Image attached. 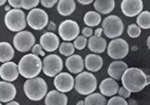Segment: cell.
I'll return each instance as SVG.
<instances>
[{"label":"cell","mask_w":150,"mask_h":105,"mask_svg":"<svg viewBox=\"0 0 150 105\" xmlns=\"http://www.w3.org/2000/svg\"><path fill=\"white\" fill-rule=\"evenodd\" d=\"M122 85L131 93H138L149 84L147 75L138 68H128L122 75Z\"/></svg>","instance_id":"obj_1"},{"label":"cell","mask_w":150,"mask_h":105,"mask_svg":"<svg viewBox=\"0 0 150 105\" xmlns=\"http://www.w3.org/2000/svg\"><path fill=\"white\" fill-rule=\"evenodd\" d=\"M18 69L20 75L25 79L38 77L42 70V60L34 54H27L23 55L19 61Z\"/></svg>","instance_id":"obj_2"},{"label":"cell","mask_w":150,"mask_h":105,"mask_svg":"<svg viewBox=\"0 0 150 105\" xmlns=\"http://www.w3.org/2000/svg\"><path fill=\"white\" fill-rule=\"evenodd\" d=\"M23 92L30 101H40L48 93V87L45 80L40 77L26 79L23 84Z\"/></svg>","instance_id":"obj_3"},{"label":"cell","mask_w":150,"mask_h":105,"mask_svg":"<svg viewBox=\"0 0 150 105\" xmlns=\"http://www.w3.org/2000/svg\"><path fill=\"white\" fill-rule=\"evenodd\" d=\"M98 87V81L90 71H82L75 77L74 88L80 95L88 96L95 92Z\"/></svg>","instance_id":"obj_4"},{"label":"cell","mask_w":150,"mask_h":105,"mask_svg":"<svg viewBox=\"0 0 150 105\" xmlns=\"http://www.w3.org/2000/svg\"><path fill=\"white\" fill-rule=\"evenodd\" d=\"M5 26L12 32H20L26 27V16L21 9H11L4 18Z\"/></svg>","instance_id":"obj_5"},{"label":"cell","mask_w":150,"mask_h":105,"mask_svg":"<svg viewBox=\"0 0 150 105\" xmlns=\"http://www.w3.org/2000/svg\"><path fill=\"white\" fill-rule=\"evenodd\" d=\"M102 29L104 35L109 39L119 38L124 32L123 21L116 15H109L102 21Z\"/></svg>","instance_id":"obj_6"},{"label":"cell","mask_w":150,"mask_h":105,"mask_svg":"<svg viewBox=\"0 0 150 105\" xmlns=\"http://www.w3.org/2000/svg\"><path fill=\"white\" fill-rule=\"evenodd\" d=\"M27 25L34 30H42L48 26L49 16L42 9L35 8L28 12L26 16Z\"/></svg>","instance_id":"obj_7"},{"label":"cell","mask_w":150,"mask_h":105,"mask_svg":"<svg viewBox=\"0 0 150 105\" xmlns=\"http://www.w3.org/2000/svg\"><path fill=\"white\" fill-rule=\"evenodd\" d=\"M129 46L125 40L116 38L107 45V55L114 60H121L128 55Z\"/></svg>","instance_id":"obj_8"},{"label":"cell","mask_w":150,"mask_h":105,"mask_svg":"<svg viewBox=\"0 0 150 105\" xmlns=\"http://www.w3.org/2000/svg\"><path fill=\"white\" fill-rule=\"evenodd\" d=\"M62 58L54 54L46 55L42 60V71L48 77H55L63 70Z\"/></svg>","instance_id":"obj_9"},{"label":"cell","mask_w":150,"mask_h":105,"mask_svg":"<svg viewBox=\"0 0 150 105\" xmlns=\"http://www.w3.org/2000/svg\"><path fill=\"white\" fill-rule=\"evenodd\" d=\"M36 39L34 35L29 31L23 30L18 32L13 38V46L18 52H27L36 43Z\"/></svg>","instance_id":"obj_10"},{"label":"cell","mask_w":150,"mask_h":105,"mask_svg":"<svg viewBox=\"0 0 150 105\" xmlns=\"http://www.w3.org/2000/svg\"><path fill=\"white\" fill-rule=\"evenodd\" d=\"M59 37L64 41L74 40L80 35V26L78 23L73 20H65L58 26Z\"/></svg>","instance_id":"obj_11"},{"label":"cell","mask_w":150,"mask_h":105,"mask_svg":"<svg viewBox=\"0 0 150 105\" xmlns=\"http://www.w3.org/2000/svg\"><path fill=\"white\" fill-rule=\"evenodd\" d=\"M75 84V78L69 72H60L54 77V85L56 90L67 93L71 91L74 88Z\"/></svg>","instance_id":"obj_12"},{"label":"cell","mask_w":150,"mask_h":105,"mask_svg":"<svg viewBox=\"0 0 150 105\" xmlns=\"http://www.w3.org/2000/svg\"><path fill=\"white\" fill-rule=\"evenodd\" d=\"M121 11L127 17H135L143 11V0H122Z\"/></svg>","instance_id":"obj_13"},{"label":"cell","mask_w":150,"mask_h":105,"mask_svg":"<svg viewBox=\"0 0 150 105\" xmlns=\"http://www.w3.org/2000/svg\"><path fill=\"white\" fill-rule=\"evenodd\" d=\"M40 44L45 52H53L56 51L60 46V40L57 35L54 32H45L40 39Z\"/></svg>","instance_id":"obj_14"},{"label":"cell","mask_w":150,"mask_h":105,"mask_svg":"<svg viewBox=\"0 0 150 105\" xmlns=\"http://www.w3.org/2000/svg\"><path fill=\"white\" fill-rule=\"evenodd\" d=\"M19 75L20 72H19L18 65L14 62L8 61L0 66V77L3 79V81L12 83L18 79Z\"/></svg>","instance_id":"obj_15"},{"label":"cell","mask_w":150,"mask_h":105,"mask_svg":"<svg viewBox=\"0 0 150 105\" xmlns=\"http://www.w3.org/2000/svg\"><path fill=\"white\" fill-rule=\"evenodd\" d=\"M17 90L14 84L7 81L0 82V102L8 103L16 97Z\"/></svg>","instance_id":"obj_16"},{"label":"cell","mask_w":150,"mask_h":105,"mask_svg":"<svg viewBox=\"0 0 150 105\" xmlns=\"http://www.w3.org/2000/svg\"><path fill=\"white\" fill-rule=\"evenodd\" d=\"M119 84L112 78H105L100 84V92L104 97H114L118 93Z\"/></svg>","instance_id":"obj_17"},{"label":"cell","mask_w":150,"mask_h":105,"mask_svg":"<svg viewBox=\"0 0 150 105\" xmlns=\"http://www.w3.org/2000/svg\"><path fill=\"white\" fill-rule=\"evenodd\" d=\"M66 68L70 73L79 74L84 69V59L80 55H72L69 56L65 62Z\"/></svg>","instance_id":"obj_18"},{"label":"cell","mask_w":150,"mask_h":105,"mask_svg":"<svg viewBox=\"0 0 150 105\" xmlns=\"http://www.w3.org/2000/svg\"><path fill=\"white\" fill-rule=\"evenodd\" d=\"M128 64L122 60H115L108 67L107 72L111 78L116 81H119L122 78V75L128 69Z\"/></svg>","instance_id":"obj_19"},{"label":"cell","mask_w":150,"mask_h":105,"mask_svg":"<svg viewBox=\"0 0 150 105\" xmlns=\"http://www.w3.org/2000/svg\"><path fill=\"white\" fill-rule=\"evenodd\" d=\"M107 41L104 38L101 36H96L93 35L88 39L87 41V47L94 54L100 55L107 49Z\"/></svg>","instance_id":"obj_20"},{"label":"cell","mask_w":150,"mask_h":105,"mask_svg":"<svg viewBox=\"0 0 150 105\" xmlns=\"http://www.w3.org/2000/svg\"><path fill=\"white\" fill-rule=\"evenodd\" d=\"M103 66L102 57L98 54H89L84 58V68L90 72H97Z\"/></svg>","instance_id":"obj_21"},{"label":"cell","mask_w":150,"mask_h":105,"mask_svg":"<svg viewBox=\"0 0 150 105\" xmlns=\"http://www.w3.org/2000/svg\"><path fill=\"white\" fill-rule=\"evenodd\" d=\"M45 105H68V97L58 90H51L45 96Z\"/></svg>","instance_id":"obj_22"},{"label":"cell","mask_w":150,"mask_h":105,"mask_svg":"<svg viewBox=\"0 0 150 105\" xmlns=\"http://www.w3.org/2000/svg\"><path fill=\"white\" fill-rule=\"evenodd\" d=\"M115 0H95L94 1V8L100 14H104V15L110 14L115 9Z\"/></svg>","instance_id":"obj_23"},{"label":"cell","mask_w":150,"mask_h":105,"mask_svg":"<svg viewBox=\"0 0 150 105\" xmlns=\"http://www.w3.org/2000/svg\"><path fill=\"white\" fill-rule=\"evenodd\" d=\"M56 9L61 16H69L75 11L76 3L74 0H59Z\"/></svg>","instance_id":"obj_24"},{"label":"cell","mask_w":150,"mask_h":105,"mask_svg":"<svg viewBox=\"0 0 150 105\" xmlns=\"http://www.w3.org/2000/svg\"><path fill=\"white\" fill-rule=\"evenodd\" d=\"M15 52L12 45H11L8 42L2 41L0 42V62L6 63L13 59Z\"/></svg>","instance_id":"obj_25"},{"label":"cell","mask_w":150,"mask_h":105,"mask_svg":"<svg viewBox=\"0 0 150 105\" xmlns=\"http://www.w3.org/2000/svg\"><path fill=\"white\" fill-rule=\"evenodd\" d=\"M83 23L89 27L98 26L101 23V15L94 11H87L83 16Z\"/></svg>","instance_id":"obj_26"},{"label":"cell","mask_w":150,"mask_h":105,"mask_svg":"<svg viewBox=\"0 0 150 105\" xmlns=\"http://www.w3.org/2000/svg\"><path fill=\"white\" fill-rule=\"evenodd\" d=\"M84 105H107V99L102 94L94 92L84 99Z\"/></svg>","instance_id":"obj_27"},{"label":"cell","mask_w":150,"mask_h":105,"mask_svg":"<svg viewBox=\"0 0 150 105\" xmlns=\"http://www.w3.org/2000/svg\"><path fill=\"white\" fill-rule=\"evenodd\" d=\"M136 23L141 29H149L150 28V11H142L136 19Z\"/></svg>","instance_id":"obj_28"},{"label":"cell","mask_w":150,"mask_h":105,"mask_svg":"<svg viewBox=\"0 0 150 105\" xmlns=\"http://www.w3.org/2000/svg\"><path fill=\"white\" fill-rule=\"evenodd\" d=\"M58 50H59V52L62 55L69 57L70 55H74L75 47H74L73 43H71L70 41H64L60 44Z\"/></svg>","instance_id":"obj_29"},{"label":"cell","mask_w":150,"mask_h":105,"mask_svg":"<svg viewBox=\"0 0 150 105\" xmlns=\"http://www.w3.org/2000/svg\"><path fill=\"white\" fill-rule=\"evenodd\" d=\"M128 35L132 38V39H136V38H139L141 36V33H142V29L139 26H137V23H131L128 26Z\"/></svg>","instance_id":"obj_30"},{"label":"cell","mask_w":150,"mask_h":105,"mask_svg":"<svg viewBox=\"0 0 150 105\" xmlns=\"http://www.w3.org/2000/svg\"><path fill=\"white\" fill-rule=\"evenodd\" d=\"M87 38H86L83 35H79L76 39L74 40L73 45L75 47V49L77 50H83L87 46Z\"/></svg>","instance_id":"obj_31"},{"label":"cell","mask_w":150,"mask_h":105,"mask_svg":"<svg viewBox=\"0 0 150 105\" xmlns=\"http://www.w3.org/2000/svg\"><path fill=\"white\" fill-rule=\"evenodd\" d=\"M40 3V0H21L22 8L25 9H31L38 7V5Z\"/></svg>","instance_id":"obj_32"},{"label":"cell","mask_w":150,"mask_h":105,"mask_svg":"<svg viewBox=\"0 0 150 105\" xmlns=\"http://www.w3.org/2000/svg\"><path fill=\"white\" fill-rule=\"evenodd\" d=\"M107 105H129L126 99L120 96H114L107 101Z\"/></svg>","instance_id":"obj_33"},{"label":"cell","mask_w":150,"mask_h":105,"mask_svg":"<svg viewBox=\"0 0 150 105\" xmlns=\"http://www.w3.org/2000/svg\"><path fill=\"white\" fill-rule=\"evenodd\" d=\"M31 52L38 56H44L45 55V51L43 50V48H42L40 44H35L33 46L31 49Z\"/></svg>","instance_id":"obj_34"},{"label":"cell","mask_w":150,"mask_h":105,"mask_svg":"<svg viewBox=\"0 0 150 105\" xmlns=\"http://www.w3.org/2000/svg\"><path fill=\"white\" fill-rule=\"evenodd\" d=\"M58 1L59 0H40V4L44 8L51 9V8H53L55 4H57Z\"/></svg>","instance_id":"obj_35"},{"label":"cell","mask_w":150,"mask_h":105,"mask_svg":"<svg viewBox=\"0 0 150 105\" xmlns=\"http://www.w3.org/2000/svg\"><path fill=\"white\" fill-rule=\"evenodd\" d=\"M118 95L120 97L122 98H124V99H128L130 97V95H131V92L129 91L128 89L125 88L124 87H119V90H118Z\"/></svg>","instance_id":"obj_36"},{"label":"cell","mask_w":150,"mask_h":105,"mask_svg":"<svg viewBox=\"0 0 150 105\" xmlns=\"http://www.w3.org/2000/svg\"><path fill=\"white\" fill-rule=\"evenodd\" d=\"M82 35L84 36L86 38H90L94 35V30L92 29V27H89V26H86L84 28H83L82 30Z\"/></svg>","instance_id":"obj_37"},{"label":"cell","mask_w":150,"mask_h":105,"mask_svg":"<svg viewBox=\"0 0 150 105\" xmlns=\"http://www.w3.org/2000/svg\"><path fill=\"white\" fill-rule=\"evenodd\" d=\"M8 5L13 9H21V0H8Z\"/></svg>","instance_id":"obj_38"},{"label":"cell","mask_w":150,"mask_h":105,"mask_svg":"<svg viewBox=\"0 0 150 105\" xmlns=\"http://www.w3.org/2000/svg\"><path fill=\"white\" fill-rule=\"evenodd\" d=\"M47 29L49 30V32H54L56 29V26L53 21H50L48 23V26H47Z\"/></svg>","instance_id":"obj_39"},{"label":"cell","mask_w":150,"mask_h":105,"mask_svg":"<svg viewBox=\"0 0 150 105\" xmlns=\"http://www.w3.org/2000/svg\"><path fill=\"white\" fill-rule=\"evenodd\" d=\"M76 1L79 4L83 5V6H86V5H90L91 3H93L95 0H76Z\"/></svg>","instance_id":"obj_40"},{"label":"cell","mask_w":150,"mask_h":105,"mask_svg":"<svg viewBox=\"0 0 150 105\" xmlns=\"http://www.w3.org/2000/svg\"><path fill=\"white\" fill-rule=\"evenodd\" d=\"M102 32H103V29H102V27L97 28V29L95 30V32H94V35H96V36H101Z\"/></svg>","instance_id":"obj_41"},{"label":"cell","mask_w":150,"mask_h":105,"mask_svg":"<svg viewBox=\"0 0 150 105\" xmlns=\"http://www.w3.org/2000/svg\"><path fill=\"white\" fill-rule=\"evenodd\" d=\"M6 105H20V103L17 102V101H11L8 102Z\"/></svg>","instance_id":"obj_42"},{"label":"cell","mask_w":150,"mask_h":105,"mask_svg":"<svg viewBox=\"0 0 150 105\" xmlns=\"http://www.w3.org/2000/svg\"><path fill=\"white\" fill-rule=\"evenodd\" d=\"M146 45L148 47V49L150 50V36L147 38V40H146Z\"/></svg>","instance_id":"obj_43"},{"label":"cell","mask_w":150,"mask_h":105,"mask_svg":"<svg viewBox=\"0 0 150 105\" xmlns=\"http://www.w3.org/2000/svg\"><path fill=\"white\" fill-rule=\"evenodd\" d=\"M8 1V0H0V7L3 6V5H5V3H6Z\"/></svg>","instance_id":"obj_44"},{"label":"cell","mask_w":150,"mask_h":105,"mask_svg":"<svg viewBox=\"0 0 150 105\" xmlns=\"http://www.w3.org/2000/svg\"><path fill=\"white\" fill-rule=\"evenodd\" d=\"M11 6H9V5H8V6H6V7H5V9H6V11H7V12H8V11H11Z\"/></svg>","instance_id":"obj_45"},{"label":"cell","mask_w":150,"mask_h":105,"mask_svg":"<svg viewBox=\"0 0 150 105\" xmlns=\"http://www.w3.org/2000/svg\"><path fill=\"white\" fill-rule=\"evenodd\" d=\"M76 105H84V101H79Z\"/></svg>","instance_id":"obj_46"},{"label":"cell","mask_w":150,"mask_h":105,"mask_svg":"<svg viewBox=\"0 0 150 105\" xmlns=\"http://www.w3.org/2000/svg\"><path fill=\"white\" fill-rule=\"evenodd\" d=\"M0 105H3V104H2V102H0Z\"/></svg>","instance_id":"obj_47"}]
</instances>
